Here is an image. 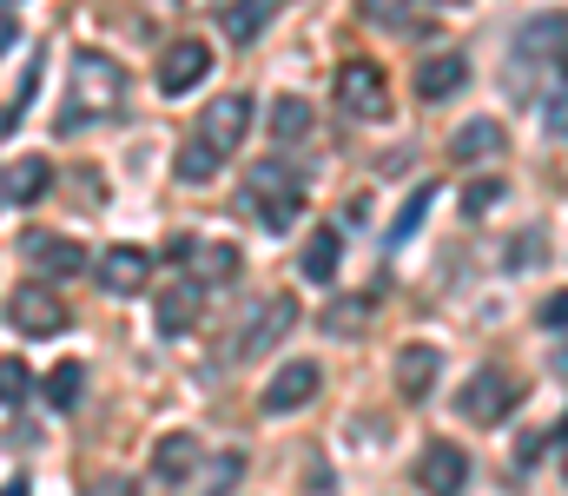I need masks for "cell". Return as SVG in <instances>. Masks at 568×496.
Returning a JSON list of instances; mask_svg holds the SVG:
<instances>
[{
	"label": "cell",
	"mask_w": 568,
	"mask_h": 496,
	"mask_svg": "<svg viewBox=\"0 0 568 496\" xmlns=\"http://www.w3.org/2000/svg\"><path fill=\"white\" fill-rule=\"evenodd\" d=\"M126 107V67L100 47L73 53V100L60 107V133L67 126H87V120H113Z\"/></svg>",
	"instance_id": "1"
},
{
	"label": "cell",
	"mask_w": 568,
	"mask_h": 496,
	"mask_svg": "<svg viewBox=\"0 0 568 496\" xmlns=\"http://www.w3.org/2000/svg\"><path fill=\"white\" fill-rule=\"evenodd\" d=\"M337 100H344L351 120H390L384 67H371V60H344V73H337Z\"/></svg>",
	"instance_id": "2"
},
{
	"label": "cell",
	"mask_w": 568,
	"mask_h": 496,
	"mask_svg": "<svg viewBox=\"0 0 568 496\" xmlns=\"http://www.w3.org/2000/svg\"><path fill=\"white\" fill-rule=\"evenodd\" d=\"M245 185H252V205H258V219H265L272 232L297 225V212H304V192H297V179H291V172H278V165H258Z\"/></svg>",
	"instance_id": "3"
},
{
	"label": "cell",
	"mask_w": 568,
	"mask_h": 496,
	"mask_svg": "<svg viewBox=\"0 0 568 496\" xmlns=\"http://www.w3.org/2000/svg\"><path fill=\"white\" fill-rule=\"evenodd\" d=\"M297 331V298H258V312H252V325L239 331V351L232 357H265V351H278L284 337Z\"/></svg>",
	"instance_id": "4"
},
{
	"label": "cell",
	"mask_w": 568,
	"mask_h": 496,
	"mask_svg": "<svg viewBox=\"0 0 568 496\" xmlns=\"http://www.w3.org/2000/svg\"><path fill=\"white\" fill-rule=\"evenodd\" d=\"M509 404H516V377H509V371H476V377L463 384V397H456V411H463L469 424H503Z\"/></svg>",
	"instance_id": "5"
},
{
	"label": "cell",
	"mask_w": 568,
	"mask_h": 496,
	"mask_svg": "<svg viewBox=\"0 0 568 496\" xmlns=\"http://www.w3.org/2000/svg\"><path fill=\"white\" fill-rule=\"evenodd\" d=\"M7 318L20 337H53V331H67V298H53V285H20Z\"/></svg>",
	"instance_id": "6"
},
{
	"label": "cell",
	"mask_w": 568,
	"mask_h": 496,
	"mask_svg": "<svg viewBox=\"0 0 568 496\" xmlns=\"http://www.w3.org/2000/svg\"><path fill=\"white\" fill-rule=\"evenodd\" d=\"M317 384H324V371H317L311 357L278 364V377L265 384V417H291V411H304V404L317 397Z\"/></svg>",
	"instance_id": "7"
},
{
	"label": "cell",
	"mask_w": 568,
	"mask_h": 496,
	"mask_svg": "<svg viewBox=\"0 0 568 496\" xmlns=\"http://www.w3.org/2000/svg\"><path fill=\"white\" fill-rule=\"evenodd\" d=\"M245 126H252V100H245V93H219V100L205 107V120H199V140H212L219 153H232V146L245 140Z\"/></svg>",
	"instance_id": "8"
},
{
	"label": "cell",
	"mask_w": 568,
	"mask_h": 496,
	"mask_svg": "<svg viewBox=\"0 0 568 496\" xmlns=\"http://www.w3.org/2000/svg\"><path fill=\"white\" fill-rule=\"evenodd\" d=\"M205 67H212V47L205 40H172L165 60H159V87L165 93H192L205 80Z\"/></svg>",
	"instance_id": "9"
},
{
	"label": "cell",
	"mask_w": 568,
	"mask_h": 496,
	"mask_svg": "<svg viewBox=\"0 0 568 496\" xmlns=\"http://www.w3.org/2000/svg\"><path fill=\"white\" fill-rule=\"evenodd\" d=\"M93 279H100L113 298H133V292H145V279H152V259H145L140 245H113V252L93 265Z\"/></svg>",
	"instance_id": "10"
},
{
	"label": "cell",
	"mask_w": 568,
	"mask_h": 496,
	"mask_svg": "<svg viewBox=\"0 0 568 496\" xmlns=\"http://www.w3.org/2000/svg\"><path fill=\"white\" fill-rule=\"evenodd\" d=\"M417 484H424L429 496H463V484H469V457H463L456 444H429L424 464H417Z\"/></svg>",
	"instance_id": "11"
},
{
	"label": "cell",
	"mask_w": 568,
	"mask_h": 496,
	"mask_svg": "<svg viewBox=\"0 0 568 496\" xmlns=\"http://www.w3.org/2000/svg\"><path fill=\"white\" fill-rule=\"evenodd\" d=\"M172 252L192 265V279L199 285H225V279H239V245H205V239H172Z\"/></svg>",
	"instance_id": "12"
},
{
	"label": "cell",
	"mask_w": 568,
	"mask_h": 496,
	"mask_svg": "<svg viewBox=\"0 0 568 496\" xmlns=\"http://www.w3.org/2000/svg\"><path fill=\"white\" fill-rule=\"evenodd\" d=\"M20 252H27L47 279H73V272H87V252H80L73 239H53V232H27Z\"/></svg>",
	"instance_id": "13"
},
{
	"label": "cell",
	"mask_w": 568,
	"mask_h": 496,
	"mask_svg": "<svg viewBox=\"0 0 568 496\" xmlns=\"http://www.w3.org/2000/svg\"><path fill=\"white\" fill-rule=\"evenodd\" d=\"M192 470H199V437L192 431H172V437L152 444V477L159 484H185Z\"/></svg>",
	"instance_id": "14"
},
{
	"label": "cell",
	"mask_w": 568,
	"mask_h": 496,
	"mask_svg": "<svg viewBox=\"0 0 568 496\" xmlns=\"http://www.w3.org/2000/svg\"><path fill=\"white\" fill-rule=\"evenodd\" d=\"M436 371H443V351H436V344H404V351H397V391H404V397H429Z\"/></svg>",
	"instance_id": "15"
},
{
	"label": "cell",
	"mask_w": 568,
	"mask_h": 496,
	"mask_svg": "<svg viewBox=\"0 0 568 496\" xmlns=\"http://www.w3.org/2000/svg\"><path fill=\"white\" fill-rule=\"evenodd\" d=\"M47 185H53V165L33 160V153H27V160H13V165H7V179H0V192H7L13 205H33V199H47Z\"/></svg>",
	"instance_id": "16"
},
{
	"label": "cell",
	"mask_w": 568,
	"mask_h": 496,
	"mask_svg": "<svg viewBox=\"0 0 568 496\" xmlns=\"http://www.w3.org/2000/svg\"><path fill=\"white\" fill-rule=\"evenodd\" d=\"M463 80H469V60L463 53H436V60H424V73H417V93L424 100H449V93H463Z\"/></svg>",
	"instance_id": "17"
},
{
	"label": "cell",
	"mask_w": 568,
	"mask_h": 496,
	"mask_svg": "<svg viewBox=\"0 0 568 496\" xmlns=\"http://www.w3.org/2000/svg\"><path fill=\"white\" fill-rule=\"evenodd\" d=\"M219 7H225V33L232 40H258L265 20L278 13V0H219Z\"/></svg>",
	"instance_id": "18"
},
{
	"label": "cell",
	"mask_w": 568,
	"mask_h": 496,
	"mask_svg": "<svg viewBox=\"0 0 568 496\" xmlns=\"http://www.w3.org/2000/svg\"><path fill=\"white\" fill-rule=\"evenodd\" d=\"M311 120H317V113H311V100H297V93L272 100V140H278V146H297V140L311 133Z\"/></svg>",
	"instance_id": "19"
},
{
	"label": "cell",
	"mask_w": 568,
	"mask_h": 496,
	"mask_svg": "<svg viewBox=\"0 0 568 496\" xmlns=\"http://www.w3.org/2000/svg\"><path fill=\"white\" fill-rule=\"evenodd\" d=\"M503 146H509V140H503V126H496V120H469V126L449 140V153H456V160H489V153H503Z\"/></svg>",
	"instance_id": "20"
},
{
	"label": "cell",
	"mask_w": 568,
	"mask_h": 496,
	"mask_svg": "<svg viewBox=\"0 0 568 496\" xmlns=\"http://www.w3.org/2000/svg\"><path fill=\"white\" fill-rule=\"evenodd\" d=\"M297 265H304V279H317V285H324V279H337V265H344V239H337V232H317V239L304 245V259H297Z\"/></svg>",
	"instance_id": "21"
},
{
	"label": "cell",
	"mask_w": 568,
	"mask_h": 496,
	"mask_svg": "<svg viewBox=\"0 0 568 496\" xmlns=\"http://www.w3.org/2000/svg\"><path fill=\"white\" fill-rule=\"evenodd\" d=\"M219 160H225V153H219L212 140H185V146H179V160H172V172L199 185V179H212V172H219Z\"/></svg>",
	"instance_id": "22"
},
{
	"label": "cell",
	"mask_w": 568,
	"mask_h": 496,
	"mask_svg": "<svg viewBox=\"0 0 568 496\" xmlns=\"http://www.w3.org/2000/svg\"><path fill=\"white\" fill-rule=\"evenodd\" d=\"M192 318H199V285H179L159 298V331H192Z\"/></svg>",
	"instance_id": "23"
},
{
	"label": "cell",
	"mask_w": 568,
	"mask_h": 496,
	"mask_svg": "<svg viewBox=\"0 0 568 496\" xmlns=\"http://www.w3.org/2000/svg\"><path fill=\"white\" fill-rule=\"evenodd\" d=\"M523 53H562V13H542V20H529L523 27Z\"/></svg>",
	"instance_id": "24"
},
{
	"label": "cell",
	"mask_w": 568,
	"mask_h": 496,
	"mask_svg": "<svg viewBox=\"0 0 568 496\" xmlns=\"http://www.w3.org/2000/svg\"><path fill=\"white\" fill-rule=\"evenodd\" d=\"M429 199H436V185H417L410 199H404V212H397V225H390V245H404L417 225H424V212H429Z\"/></svg>",
	"instance_id": "25"
},
{
	"label": "cell",
	"mask_w": 568,
	"mask_h": 496,
	"mask_svg": "<svg viewBox=\"0 0 568 496\" xmlns=\"http://www.w3.org/2000/svg\"><path fill=\"white\" fill-rule=\"evenodd\" d=\"M73 397H80V364H53L47 371V404L53 411H73Z\"/></svg>",
	"instance_id": "26"
},
{
	"label": "cell",
	"mask_w": 568,
	"mask_h": 496,
	"mask_svg": "<svg viewBox=\"0 0 568 496\" xmlns=\"http://www.w3.org/2000/svg\"><path fill=\"white\" fill-rule=\"evenodd\" d=\"M27 391H33V371L20 357H0V404L13 411V404H27Z\"/></svg>",
	"instance_id": "27"
},
{
	"label": "cell",
	"mask_w": 568,
	"mask_h": 496,
	"mask_svg": "<svg viewBox=\"0 0 568 496\" xmlns=\"http://www.w3.org/2000/svg\"><path fill=\"white\" fill-rule=\"evenodd\" d=\"M364 318H371V298H364V292H357V298H344V305H331V312H324V325H331V331H364Z\"/></svg>",
	"instance_id": "28"
},
{
	"label": "cell",
	"mask_w": 568,
	"mask_h": 496,
	"mask_svg": "<svg viewBox=\"0 0 568 496\" xmlns=\"http://www.w3.org/2000/svg\"><path fill=\"white\" fill-rule=\"evenodd\" d=\"M496 199H503V179H469V185H463V212H469V219H483Z\"/></svg>",
	"instance_id": "29"
},
{
	"label": "cell",
	"mask_w": 568,
	"mask_h": 496,
	"mask_svg": "<svg viewBox=\"0 0 568 496\" xmlns=\"http://www.w3.org/2000/svg\"><path fill=\"white\" fill-rule=\"evenodd\" d=\"M239 477H245V457H239V451H225V457L212 464V477H205V496H225Z\"/></svg>",
	"instance_id": "30"
},
{
	"label": "cell",
	"mask_w": 568,
	"mask_h": 496,
	"mask_svg": "<svg viewBox=\"0 0 568 496\" xmlns=\"http://www.w3.org/2000/svg\"><path fill=\"white\" fill-rule=\"evenodd\" d=\"M556 444H562V424L542 431V437H523V464H542V451H556Z\"/></svg>",
	"instance_id": "31"
},
{
	"label": "cell",
	"mask_w": 568,
	"mask_h": 496,
	"mask_svg": "<svg viewBox=\"0 0 568 496\" xmlns=\"http://www.w3.org/2000/svg\"><path fill=\"white\" fill-rule=\"evenodd\" d=\"M542 120H549V133L562 140V126H568V107H562V93H549V107H542Z\"/></svg>",
	"instance_id": "32"
},
{
	"label": "cell",
	"mask_w": 568,
	"mask_h": 496,
	"mask_svg": "<svg viewBox=\"0 0 568 496\" xmlns=\"http://www.w3.org/2000/svg\"><path fill=\"white\" fill-rule=\"evenodd\" d=\"M542 325L562 331V292H556V298H542Z\"/></svg>",
	"instance_id": "33"
},
{
	"label": "cell",
	"mask_w": 568,
	"mask_h": 496,
	"mask_svg": "<svg viewBox=\"0 0 568 496\" xmlns=\"http://www.w3.org/2000/svg\"><path fill=\"white\" fill-rule=\"evenodd\" d=\"M404 0H364V13H397Z\"/></svg>",
	"instance_id": "34"
},
{
	"label": "cell",
	"mask_w": 568,
	"mask_h": 496,
	"mask_svg": "<svg viewBox=\"0 0 568 496\" xmlns=\"http://www.w3.org/2000/svg\"><path fill=\"white\" fill-rule=\"evenodd\" d=\"M7 47H13V20L0 13V53H7Z\"/></svg>",
	"instance_id": "35"
},
{
	"label": "cell",
	"mask_w": 568,
	"mask_h": 496,
	"mask_svg": "<svg viewBox=\"0 0 568 496\" xmlns=\"http://www.w3.org/2000/svg\"><path fill=\"white\" fill-rule=\"evenodd\" d=\"M13 120H20V113H13V107H7V113H0V133H7V126H13Z\"/></svg>",
	"instance_id": "36"
},
{
	"label": "cell",
	"mask_w": 568,
	"mask_h": 496,
	"mask_svg": "<svg viewBox=\"0 0 568 496\" xmlns=\"http://www.w3.org/2000/svg\"><path fill=\"white\" fill-rule=\"evenodd\" d=\"M443 7H456V0H443Z\"/></svg>",
	"instance_id": "37"
}]
</instances>
